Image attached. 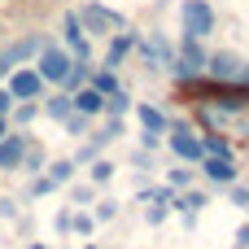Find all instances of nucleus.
I'll use <instances>...</instances> for the list:
<instances>
[{"mask_svg":"<svg viewBox=\"0 0 249 249\" xmlns=\"http://www.w3.org/2000/svg\"><path fill=\"white\" fill-rule=\"evenodd\" d=\"M74 18H79V26H83V31H92V35H114V31H123V26H127V18H123V13H114V9H105V4H96V0H88Z\"/></svg>","mask_w":249,"mask_h":249,"instance_id":"f257e3e1","label":"nucleus"},{"mask_svg":"<svg viewBox=\"0 0 249 249\" xmlns=\"http://www.w3.org/2000/svg\"><path fill=\"white\" fill-rule=\"evenodd\" d=\"M179 26H184V35L206 39V35L214 31V9H210V0H184V4H179Z\"/></svg>","mask_w":249,"mask_h":249,"instance_id":"f03ea898","label":"nucleus"},{"mask_svg":"<svg viewBox=\"0 0 249 249\" xmlns=\"http://www.w3.org/2000/svg\"><path fill=\"white\" fill-rule=\"evenodd\" d=\"M171 70H175L179 79H197V74L206 70V48H201V39L184 35L179 48H175V57H171Z\"/></svg>","mask_w":249,"mask_h":249,"instance_id":"7ed1b4c3","label":"nucleus"},{"mask_svg":"<svg viewBox=\"0 0 249 249\" xmlns=\"http://www.w3.org/2000/svg\"><path fill=\"white\" fill-rule=\"evenodd\" d=\"M70 61H74V57H70L66 48L44 44V48H39V66H35V74H39L44 83H61V79H66V70H70Z\"/></svg>","mask_w":249,"mask_h":249,"instance_id":"20e7f679","label":"nucleus"},{"mask_svg":"<svg viewBox=\"0 0 249 249\" xmlns=\"http://www.w3.org/2000/svg\"><path fill=\"white\" fill-rule=\"evenodd\" d=\"M136 48H140V57H144V66L149 70H171V57H175V48H171V39L166 35H149V39H136Z\"/></svg>","mask_w":249,"mask_h":249,"instance_id":"39448f33","label":"nucleus"},{"mask_svg":"<svg viewBox=\"0 0 249 249\" xmlns=\"http://www.w3.org/2000/svg\"><path fill=\"white\" fill-rule=\"evenodd\" d=\"M166 144H171V153H175L179 162H201V158H206V153H201V136H197L193 127H184V123L171 127V140H166Z\"/></svg>","mask_w":249,"mask_h":249,"instance_id":"423d86ee","label":"nucleus"},{"mask_svg":"<svg viewBox=\"0 0 249 249\" xmlns=\"http://www.w3.org/2000/svg\"><path fill=\"white\" fill-rule=\"evenodd\" d=\"M13 101H35L44 92V79L35 74V66H22V70H9V88H4Z\"/></svg>","mask_w":249,"mask_h":249,"instance_id":"0eeeda50","label":"nucleus"},{"mask_svg":"<svg viewBox=\"0 0 249 249\" xmlns=\"http://www.w3.org/2000/svg\"><path fill=\"white\" fill-rule=\"evenodd\" d=\"M22 158H26V136H22V131L0 136V171H18Z\"/></svg>","mask_w":249,"mask_h":249,"instance_id":"6e6552de","label":"nucleus"},{"mask_svg":"<svg viewBox=\"0 0 249 249\" xmlns=\"http://www.w3.org/2000/svg\"><path fill=\"white\" fill-rule=\"evenodd\" d=\"M39 48H44V39H39V35H26V39L9 44V48L0 53V74H9L18 61H26V57H31V53H39Z\"/></svg>","mask_w":249,"mask_h":249,"instance_id":"1a4fd4ad","label":"nucleus"},{"mask_svg":"<svg viewBox=\"0 0 249 249\" xmlns=\"http://www.w3.org/2000/svg\"><path fill=\"white\" fill-rule=\"evenodd\" d=\"M206 70L214 74V83H228L241 74V61H236V53H206Z\"/></svg>","mask_w":249,"mask_h":249,"instance_id":"9d476101","label":"nucleus"},{"mask_svg":"<svg viewBox=\"0 0 249 249\" xmlns=\"http://www.w3.org/2000/svg\"><path fill=\"white\" fill-rule=\"evenodd\" d=\"M201 171H206V179L219 184V188L236 184V162H232V158H201Z\"/></svg>","mask_w":249,"mask_h":249,"instance_id":"9b49d317","label":"nucleus"},{"mask_svg":"<svg viewBox=\"0 0 249 249\" xmlns=\"http://www.w3.org/2000/svg\"><path fill=\"white\" fill-rule=\"evenodd\" d=\"M131 48H136V31H127V26H123V31H114V39H109V48H105V66L114 70Z\"/></svg>","mask_w":249,"mask_h":249,"instance_id":"f8f14e48","label":"nucleus"},{"mask_svg":"<svg viewBox=\"0 0 249 249\" xmlns=\"http://www.w3.org/2000/svg\"><path fill=\"white\" fill-rule=\"evenodd\" d=\"M66 44H70V53H74L79 61H88V31L79 26L74 13H66Z\"/></svg>","mask_w":249,"mask_h":249,"instance_id":"ddd939ff","label":"nucleus"},{"mask_svg":"<svg viewBox=\"0 0 249 249\" xmlns=\"http://www.w3.org/2000/svg\"><path fill=\"white\" fill-rule=\"evenodd\" d=\"M136 114H140V127H144V131H153V136H162V131H166V114H162L158 105H149V101H144Z\"/></svg>","mask_w":249,"mask_h":249,"instance_id":"4468645a","label":"nucleus"},{"mask_svg":"<svg viewBox=\"0 0 249 249\" xmlns=\"http://www.w3.org/2000/svg\"><path fill=\"white\" fill-rule=\"evenodd\" d=\"M83 83H88V61H70V70H66L61 88H66V92H79Z\"/></svg>","mask_w":249,"mask_h":249,"instance_id":"2eb2a0df","label":"nucleus"},{"mask_svg":"<svg viewBox=\"0 0 249 249\" xmlns=\"http://www.w3.org/2000/svg\"><path fill=\"white\" fill-rule=\"evenodd\" d=\"M127 109H131V96H127L123 88H114V92L105 96V109H101V114H109V118H118V114H127Z\"/></svg>","mask_w":249,"mask_h":249,"instance_id":"dca6fc26","label":"nucleus"},{"mask_svg":"<svg viewBox=\"0 0 249 249\" xmlns=\"http://www.w3.org/2000/svg\"><path fill=\"white\" fill-rule=\"evenodd\" d=\"M201 153L206 158H232V144L223 136H201Z\"/></svg>","mask_w":249,"mask_h":249,"instance_id":"f3484780","label":"nucleus"},{"mask_svg":"<svg viewBox=\"0 0 249 249\" xmlns=\"http://www.w3.org/2000/svg\"><path fill=\"white\" fill-rule=\"evenodd\" d=\"M44 114H48V118H66V114H70V92H57V96H48Z\"/></svg>","mask_w":249,"mask_h":249,"instance_id":"a211bd4d","label":"nucleus"},{"mask_svg":"<svg viewBox=\"0 0 249 249\" xmlns=\"http://www.w3.org/2000/svg\"><path fill=\"white\" fill-rule=\"evenodd\" d=\"M70 175H74V162H53V166H48V184H53V188L66 184Z\"/></svg>","mask_w":249,"mask_h":249,"instance_id":"6ab92c4d","label":"nucleus"},{"mask_svg":"<svg viewBox=\"0 0 249 249\" xmlns=\"http://www.w3.org/2000/svg\"><path fill=\"white\" fill-rule=\"evenodd\" d=\"M92 88H96L101 96H109V92L118 88V79H114V70H101V74H92Z\"/></svg>","mask_w":249,"mask_h":249,"instance_id":"aec40b11","label":"nucleus"},{"mask_svg":"<svg viewBox=\"0 0 249 249\" xmlns=\"http://www.w3.org/2000/svg\"><path fill=\"white\" fill-rule=\"evenodd\" d=\"M201 206H206V197H201V193H184V197L175 201V210H184V214H197Z\"/></svg>","mask_w":249,"mask_h":249,"instance_id":"412c9836","label":"nucleus"},{"mask_svg":"<svg viewBox=\"0 0 249 249\" xmlns=\"http://www.w3.org/2000/svg\"><path fill=\"white\" fill-rule=\"evenodd\" d=\"M13 105H18V109H13V118H18V123H31V118L39 114V105H35V101H13Z\"/></svg>","mask_w":249,"mask_h":249,"instance_id":"4be33fe9","label":"nucleus"},{"mask_svg":"<svg viewBox=\"0 0 249 249\" xmlns=\"http://www.w3.org/2000/svg\"><path fill=\"white\" fill-rule=\"evenodd\" d=\"M114 179V162H96L92 166V184H109Z\"/></svg>","mask_w":249,"mask_h":249,"instance_id":"5701e85b","label":"nucleus"},{"mask_svg":"<svg viewBox=\"0 0 249 249\" xmlns=\"http://www.w3.org/2000/svg\"><path fill=\"white\" fill-rule=\"evenodd\" d=\"M70 228H74L79 236H88V232L96 228V219H92V214H70Z\"/></svg>","mask_w":249,"mask_h":249,"instance_id":"b1692460","label":"nucleus"},{"mask_svg":"<svg viewBox=\"0 0 249 249\" xmlns=\"http://www.w3.org/2000/svg\"><path fill=\"white\" fill-rule=\"evenodd\" d=\"M61 123H66V127H70L74 136H83V131H88V118H83V114H74V109H70V114H66Z\"/></svg>","mask_w":249,"mask_h":249,"instance_id":"393cba45","label":"nucleus"},{"mask_svg":"<svg viewBox=\"0 0 249 249\" xmlns=\"http://www.w3.org/2000/svg\"><path fill=\"white\" fill-rule=\"evenodd\" d=\"M228 188H232V206L249 210V188H241V184H228Z\"/></svg>","mask_w":249,"mask_h":249,"instance_id":"a878e982","label":"nucleus"},{"mask_svg":"<svg viewBox=\"0 0 249 249\" xmlns=\"http://www.w3.org/2000/svg\"><path fill=\"white\" fill-rule=\"evenodd\" d=\"M188 179H193V171H188V166H179V171H171V184H175V188H188Z\"/></svg>","mask_w":249,"mask_h":249,"instance_id":"bb28decb","label":"nucleus"},{"mask_svg":"<svg viewBox=\"0 0 249 249\" xmlns=\"http://www.w3.org/2000/svg\"><path fill=\"white\" fill-rule=\"evenodd\" d=\"M31 193H35V197H44V193H53V184H48V175H35V179H31Z\"/></svg>","mask_w":249,"mask_h":249,"instance_id":"cd10ccee","label":"nucleus"},{"mask_svg":"<svg viewBox=\"0 0 249 249\" xmlns=\"http://www.w3.org/2000/svg\"><path fill=\"white\" fill-rule=\"evenodd\" d=\"M114 210H118V206H114V201H101V206H96V214H92V219H96V223H105V219H114Z\"/></svg>","mask_w":249,"mask_h":249,"instance_id":"c85d7f7f","label":"nucleus"},{"mask_svg":"<svg viewBox=\"0 0 249 249\" xmlns=\"http://www.w3.org/2000/svg\"><path fill=\"white\" fill-rule=\"evenodd\" d=\"M166 210H171V206H162V201H158V206H153V210H149V223H153V228H158V223H162V219H166Z\"/></svg>","mask_w":249,"mask_h":249,"instance_id":"c756f323","label":"nucleus"},{"mask_svg":"<svg viewBox=\"0 0 249 249\" xmlns=\"http://www.w3.org/2000/svg\"><path fill=\"white\" fill-rule=\"evenodd\" d=\"M9 109H13V96H9V92L0 88V118H9Z\"/></svg>","mask_w":249,"mask_h":249,"instance_id":"7c9ffc66","label":"nucleus"},{"mask_svg":"<svg viewBox=\"0 0 249 249\" xmlns=\"http://www.w3.org/2000/svg\"><path fill=\"white\" fill-rule=\"evenodd\" d=\"M236 249H249V223L241 228V232H236Z\"/></svg>","mask_w":249,"mask_h":249,"instance_id":"2f4dec72","label":"nucleus"},{"mask_svg":"<svg viewBox=\"0 0 249 249\" xmlns=\"http://www.w3.org/2000/svg\"><path fill=\"white\" fill-rule=\"evenodd\" d=\"M0 136H9V118H0Z\"/></svg>","mask_w":249,"mask_h":249,"instance_id":"473e14b6","label":"nucleus"},{"mask_svg":"<svg viewBox=\"0 0 249 249\" xmlns=\"http://www.w3.org/2000/svg\"><path fill=\"white\" fill-rule=\"evenodd\" d=\"M31 249H48V245H31Z\"/></svg>","mask_w":249,"mask_h":249,"instance_id":"72a5a7b5","label":"nucleus"}]
</instances>
